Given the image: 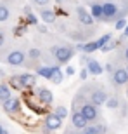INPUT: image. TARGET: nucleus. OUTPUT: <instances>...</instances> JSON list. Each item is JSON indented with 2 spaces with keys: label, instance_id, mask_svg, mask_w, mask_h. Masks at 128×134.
Masks as SVG:
<instances>
[{
  "label": "nucleus",
  "instance_id": "nucleus-7",
  "mask_svg": "<svg viewBox=\"0 0 128 134\" xmlns=\"http://www.w3.org/2000/svg\"><path fill=\"white\" fill-rule=\"evenodd\" d=\"M111 82H113V85H116V87H119V85H126L128 84V71L126 68H123V66H119V68H116L111 73Z\"/></svg>",
  "mask_w": 128,
  "mask_h": 134
},
{
  "label": "nucleus",
  "instance_id": "nucleus-22",
  "mask_svg": "<svg viewBox=\"0 0 128 134\" xmlns=\"http://www.w3.org/2000/svg\"><path fill=\"white\" fill-rule=\"evenodd\" d=\"M28 58H30V61H38L40 58H42V52H40V49L31 47V49L28 51Z\"/></svg>",
  "mask_w": 128,
  "mask_h": 134
},
{
  "label": "nucleus",
  "instance_id": "nucleus-33",
  "mask_svg": "<svg viewBox=\"0 0 128 134\" xmlns=\"http://www.w3.org/2000/svg\"><path fill=\"white\" fill-rule=\"evenodd\" d=\"M104 70H106V71H109V73H113V71H114V70H116V68H114V66H113V63H107V65L104 66Z\"/></svg>",
  "mask_w": 128,
  "mask_h": 134
},
{
  "label": "nucleus",
  "instance_id": "nucleus-31",
  "mask_svg": "<svg viewBox=\"0 0 128 134\" xmlns=\"http://www.w3.org/2000/svg\"><path fill=\"white\" fill-rule=\"evenodd\" d=\"M50 0H33V4L35 5H40V7H43V5H47Z\"/></svg>",
  "mask_w": 128,
  "mask_h": 134
},
{
  "label": "nucleus",
  "instance_id": "nucleus-19",
  "mask_svg": "<svg viewBox=\"0 0 128 134\" xmlns=\"http://www.w3.org/2000/svg\"><path fill=\"white\" fill-rule=\"evenodd\" d=\"M12 98V92H10V85L9 84H0V103L10 99Z\"/></svg>",
  "mask_w": 128,
  "mask_h": 134
},
{
  "label": "nucleus",
  "instance_id": "nucleus-15",
  "mask_svg": "<svg viewBox=\"0 0 128 134\" xmlns=\"http://www.w3.org/2000/svg\"><path fill=\"white\" fill-rule=\"evenodd\" d=\"M55 70H57V66H38V68H36V75H40V77L50 80Z\"/></svg>",
  "mask_w": 128,
  "mask_h": 134
},
{
  "label": "nucleus",
  "instance_id": "nucleus-8",
  "mask_svg": "<svg viewBox=\"0 0 128 134\" xmlns=\"http://www.w3.org/2000/svg\"><path fill=\"white\" fill-rule=\"evenodd\" d=\"M2 108H4L5 113L16 115V113H19V111H21V101L17 99V98H10V99H7V101L2 103Z\"/></svg>",
  "mask_w": 128,
  "mask_h": 134
},
{
  "label": "nucleus",
  "instance_id": "nucleus-2",
  "mask_svg": "<svg viewBox=\"0 0 128 134\" xmlns=\"http://www.w3.org/2000/svg\"><path fill=\"white\" fill-rule=\"evenodd\" d=\"M109 99L107 92L102 89V87H95L90 91V96H88V103L95 104V106H100V104H106V101Z\"/></svg>",
  "mask_w": 128,
  "mask_h": 134
},
{
  "label": "nucleus",
  "instance_id": "nucleus-17",
  "mask_svg": "<svg viewBox=\"0 0 128 134\" xmlns=\"http://www.w3.org/2000/svg\"><path fill=\"white\" fill-rule=\"evenodd\" d=\"M40 18H42L45 23H54L55 21V12L52 9H47V7H40Z\"/></svg>",
  "mask_w": 128,
  "mask_h": 134
},
{
  "label": "nucleus",
  "instance_id": "nucleus-12",
  "mask_svg": "<svg viewBox=\"0 0 128 134\" xmlns=\"http://www.w3.org/2000/svg\"><path fill=\"white\" fill-rule=\"evenodd\" d=\"M17 79H19V84L23 89L33 87L36 84V75H33V73H21V75H17Z\"/></svg>",
  "mask_w": 128,
  "mask_h": 134
},
{
  "label": "nucleus",
  "instance_id": "nucleus-34",
  "mask_svg": "<svg viewBox=\"0 0 128 134\" xmlns=\"http://www.w3.org/2000/svg\"><path fill=\"white\" fill-rule=\"evenodd\" d=\"M66 75H68V77L74 75V68H73V66H68V68H66Z\"/></svg>",
  "mask_w": 128,
  "mask_h": 134
},
{
  "label": "nucleus",
  "instance_id": "nucleus-5",
  "mask_svg": "<svg viewBox=\"0 0 128 134\" xmlns=\"http://www.w3.org/2000/svg\"><path fill=\"white\" fill-rule=\"evenodd\" d=\"M24 61H26V54L21 49H12L5 56V63L10 66H21V65H24Z\"/></svg>",
  "mask_w": 128,
  "mask_h": 134
},
{
  "label": "nucleus",
  "instance_id": "nucleus-23",
  "mask_svg": "<svg viewBox=\"0 0 128 134\" xmlns=\"http://www.w3.org/2000/svg\"><path fill=\"white\" fill-rule=\"evenodd\" d=\"M62 79H64V73L61 71L59 68H57V70L54 71V75H52V79H50V82H52V84H57V85H59L61 82H62Z\"/></svg>",
  "mask_w": 128,
  "mask_h": 134
},
{
  "label": "nucleus",
  "instance_id": "nucleus-30",
  "mask_svg": "<svg viewBox=\"0 0 128 134\" xmlns=\"http://www.w3.org/2000/svg\"><path fill=\"white\" fill-rule=\"evenodd\" d=\"M121 58H123L125 61H128V44L123 45V51H121Z\"/></svg>",
  "mask_w": 128,
  "mask_h": 134
},
{
  "label": "nucleus",
  "instance_id": "nucleus-26",
  "mask_svg": "<svg viewBox=\"0 0 128 134\" xmlns=\"http://www.w3.org/2000/svg\"><path fill=\"white\" fill-rule=\"evenodd\" d=\"M9 85H10V89H12V87H14V89H23V87H21V84H19V79H17V77H10Z\"/></svg>",
  "mask_w": 128,
  "mask_h": 134
},
{
  "label": "nucleus",
  "instance_id": "nucleus-37",
  "mask_svg": "<svg viewBox=\"0 0 128 134\" xmlns=\"http://www.w3.org/2000/svg\"><path fill=\"white\" fill-rule=\"evenodd\" d=\"M24 14H26V16L31 14V7H30V5H26V7H24Z\"/></svg>",
  "mask_w": 128,
  "mask_h": 134
},
{
  "label": "nucleus",
  "instance_id": "nucleus-38",
  "mask_svg": "<svg viewBox=\"0 0 128 134\" xmlns=\"http://www.w3.org/2000/svg\"><path fill=\"white\" fill-rule=\"evenodd\" d=\"M0 134H9V132H7V129H5L2 124H0Z\"/></svg>",
  "mask_w": 128,
  "mask_h": 134
},
{
  "label": "nucleus",
  "instance_id": "nucleus-28",
  "mask_svg": "<svg viewBox=\"0 0 128 134\" xmlns=\"http://www.w3.org/2000/svg\"><path fill=\"white\" fill-rule=\"evenodd\" d=\"M26 21H28V25H38V18H36L33 12L26 16Z\"/></svg>",
  "mask_w": 128,
  "mask_h": 134
},
{
  "label": "nucleus",
  "instance_id": "nucleus-11",
  "mask_svg": "<svg viewBox=\"0 0 128 134\" xmlns=\"http://www.w3.org/2000/svg\"><path fill=\"white\" fill-rule=\"evenodd\" d=\"M36 98H38V101L43 106H50V104L54 103V94L47 87H38L36 89Z\"/></svg>",
  "mask_w": 128,
  "mask_h": 134
},
{
  "label": "nucleus",
  "instance_id": "nucleus-29",
  "mask_svg": "<svg viewBox=\"0 0 128 134\" xmlns=\"http://www.w3.org/2000/svg\"><path fill=\"white\" fill-rule=\"evenodd\" d=\"M116 44H118L116 40H111V42H109L107 45H104V47H102V51H104V52H109L111 49H114V45H116Z\"/></svg>",
  "mask_w": 128,
  "mask_h": 134
},
{
  "label": "nucleus",
  "instance_id": "nucleus-20",
  "mask_svg": "<svg viewBox=\"0 0 128 134\" xmlns=\"http://www.w3.org/2000/svg\"><path fill=\"white\" fill-rule=\"evenodd\" d=\"M106 106H107L109 110H118L119 106H121V103H119V98H116V96H111V98L106 101Z\"/></svg>",
  "mask_w": 128,
  "mask_h": 134
},
{
  "label": "nucleus",
  "instance_id": "nucleus-6",
  "mask_svg": "<svg viewBox=\"0 0 128 134\" xmlns=\"http://www.w3.org/2000/svg\"><path fill=\"white\" fill-rule=\"evenodd\" d=\"M62 125V119H59L55 113H47L45 115V119H43V127L45 131L43 132H52V131H57Z\"/></svg>",
  "mask_w": 128,
  "mask_h": 134
},
{
  "label": "nucleus",
  "instance_id": "nucleus-13",
  "mask_svg": "<svg viewBox=\"0 0 128 134\" xmlns=\"http://www.w3.org/2000/svg\"><path fill=\"white\" fill-rule=\"evenodd\" d=\"M85 68L88 70L90 75H102V71H104V66L100 65L97 59H94V58H90V59H88V63H87Z\"/></svg>",
  "mask_w": 128,
  "mask_h": 134
},
{
  "label": "nucleus",
  "instance_id": "nucleus-24",
  "mask_svg": "<svg viewBox=\"0 0 128 134\" xmlns=\"http://www.w3.org/2000/svg\"><path fill=\"white\" fill-rule=\"evenodd\" d=\"M54 113L57 115L59 119H66V117H68V108L62 106V104H59V106H55V108H54Z\"/></svg>",
  "mask_w": 128,
  "mask_h": 134
},
{
  "label": "nucleus",
  "instance_id": "nucleus-25",
  "mask_svg": "<svg viewBox=\"0 0 128 134\" xmlns=\"http://www.w3.org/2000/svg\"><path fill=\"white\" fill-rule=\"evenodd\" d=\"M111 40H113V35H111V33H106V35H102V37H100V38L97 40V42H99V47L102 49L104 45H107L109 42H111Z\"/></svg>",
  "mask_w": 128,
  "mask_h": 134
},
{
  "label": "nucleus",
  "instance_id": "nucleus-39",
  "mask_svg": "<svg viewBox=\"0 0 128 134\" xmlns=\"http://www.w3.org/2000/svg\"><path fill=\"white\" fill-rule=\"evenodd\" d=\"M123 37H125V38H126V37H128V25H126V28H125V30H123Z\"/></svg>",
  "mask_w": 128,
  "mask_h": 134
},
{
  "label": "nucleus",
  "instance_id": "nucleus-40",
  "mask_svg": "<svg viewBox=\"0 0 128 134\" xmlns=\"http://www.w3.org/2000/svg\"><path fill=\"white\" fill-rule=\"evenodd\" d=\"M81 134H90V132H87V131H83V132H81Z\"/></svg>",
  "mask_w": 128,
  "mask_h": 134
},
{
  "label": "nucleus",
  "instance_id": "nucleus-32",
  "mask_svg": "<svg viewBox=\"0 0 128 134\" xmlns=\"http://www.w3.org/2000/svg\"><path fill=\"white\" fill-rule=\"evenodd\" d=\"M87 77H88V70H87V68H83L81 71H80V79H81V80H85Z\"/></svg>",
  "mask_w": 128,
  "mask_h": 134
},
{
  "label": "nucleus",
  "instance_id": "nucleus-3",
  "mask_svg": "<svg viewBox=\"0 0 128 134\" xmlns=\"http://www.w3.org/2000/svg\"><path fill=\"white\" fill-rule=\"evenodd\" d=\"M80 111L83 113L85 119L88 120V124H95V122L100 119V113H99L97 106H95V104H92V103H88V101H87V103L80 108Z\"/></svg>",
  "mask_w": 128,
  "mask_h": 134
},
{
  "label": "nucleus",
  "instance_id": "nucleus-4",
  "mask_svg": "<svg viewBox=\"0 0 128 134\" xmlns=\"http://www.w3.org/2000/svg\"><path fill=\"white\" fill-rule=\"evenodd\" d=\"M102 7H104V21H118L119 18H123L118 12V5L114 2H111V0L104 2Z\"/></svg>",
  "mask_w": 128,
  "mask_h": 134
},
{
  "label": "nucleus",
  "instance_id": "nucleus-14",
  "mask_svg": "<svg viewBox=\"0 0 128 134\" xmlns=\"http://www.w3.org/2000/svg\"><path fill=\"white\" fill-rule=\"evenodd\" d=\"M76 47H78V51H81L83 54H90V52H95L97 49H100V47H99V42H85V44H78Z\"/></svg>",
  "mask_w": 128,
  "mask_h": 134
},
{
  "label": "nucleus",
  "instance_id": "nucleus-41",
  "mask_svg": "<svg viewBox=\"0 0 128 134\" xmlns=\"http://www.w3.org/2000/svg\"><path fill=\"white\" fill-rule=\"evenodd\" d=\"M126 71H128V65H126Z\"/></svg>",
  "mask_w": 128,
  "mask_h": 134
},
{
  "label": "nucleus",
  "instance_id": "nucleus-10",
  "mask_svg": "<svg viewBox=\"0 0 128 134\" xmlns=\"http://www.w3.org/2000/svg\"><path fill=\"white\" fill-rule=\"evenodd\" d=\"M76 14H78V21L83 26H92L94 25V21H95L94 16H92V12H88V10L85 9V7L78 5V7H76Z\"/></svg>",
  "mask_w": 128,
  "mask_h": 134
},
{
  "label": "nucleus",
  "instance_id": "nucleus-35",
  "mask_svg": "<svg viewBox=\"0 0 128 134\" xmlns=\"http://www.w3.org/2000/svg\"><path fill=\"white\" fill-rule=\"evenodd\" d=\"M5 44V33L2 30H0V47H2V45Z\"/></svg>",
  "mask_w": 128,
  "mask_h": 134
},
{
  "label": "nucleus",
  "instance_id": "nucleus-1",
  "mask_svg": "<svg viewBox=\"0 0 128 134\" xmlns=\"http://www.w3.org/2000/svg\"><path fill=\"white\" fill-rule=\"evenodd\" d=\"M50 56L54 58V61L64 65V63H68V61L74 56V47H71V45H64V44L52 45V47H50Z\"/></svg>",
  "mask_w": 128,
  "mask_h": 134
},
{
  "label": "nucleus",
  "instance_id": "nucleus-27",
  "mask_svg": "<svg viewBox=\"0 0 128 134\" xmlns=\"http://www.w3.org/2000/svg\"><path fill=\"white\" fill-rule=\"evenodd\" d=\"M114 26H116V30H125V28H126V19H125V18H119V19L114 23Z\"/></svg>",
  "mask_w": 128,
  "mask_h": 134
},
{
  "label": "nucleus",
  "instance_id": "nucleus-21",
  "mask_svg": "<svg viewBox=\"0 0 128 134\" xmlns=\"http://www.w3.org/2000/svg\"><path fill=\"white\" fill-rule=\"evenodd\" d=\"M10 18V9L5 4H0V23H4Z\"/></svg>",
  "mask_w": 128,
  "mask_h": 134
},
{
  "label": "nucleus",
  "instance_id": "nucleus-36",
  "mask_svg": "<svg viewBox=\"0 0 128 134\" xmlns=\"http://www.w3.org/2000/svg\"><path fill=\"white\" fill-rule=\"evenodd\" d=\"M16 33H17V35H23V33H24V26H17V28H16Z\"/></svg>",
  "mask_w": 128,
  "mask_h": 134
},
{
  "label": "nucleus",
  "instance_id": "nucleus-18",
  "mask_svg": "<svg viewBox=\"0 0 128 134\" xmlns=\"http://www.w3.org/2000/svg\"><path fill=\"white\" fill-rule=\"evenodd\" d=\"M85 131L90 132V134H106V132H107V125H106V124H97V122H95V124L88 125Z\"/></svg>",
  "mask_w": 128,
  "mask_h": 134
},
{
  "label": "nucleus",
  "instance_id": "nucleus-16",
  "mask_svg": "<svg viewBox=\"0 0 128 134\" xmlns=\"http://www.w3.org/2000/svg\"><path fill=\"white\" fill-rule=\"evenodd\" d=\"M92 16L95 21H104V7L100 2H94L92 4Z\"/></svg>",
  "mask_w": 128,
  "mask_h": 134
},
{
  "label": "nucleus",
  "instance_id": "nucleus-9",
  "mask_svg": "<svg viewBox=\"0 0 128 134\" xmlns=\"http://www.w3.org/2000/svg\"><path fill=\"white\" fill-rule=\"evenodd\" d=\"M71 125H73V129L80 131V129H87L90 124H88V120L83 117L81 111H73V115H71Z\"/></svg>",
  "mask_w": 128,
  "mask_h": 134
}]
</instances>
